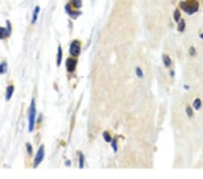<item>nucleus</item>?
Wrapping results in <instances>:
<instances>
[{"mask_svg": "<svg viewBox=\"0 0 203 179\" xmlns=\"http://www.w3.org/2000/svg\"><path fill=\"white\" fill-rule=\"evenodd\" d=\"M185 26H186V25H185V21H184L183 19H181V21L180 22V25L178 26V31L180 32V33L183 32L184 29H185Z\"/></svg>", "mask_w": 203, "mask_h": 179, "instance_id": "nucleus-14", "label": "nucleus"}, {"mask_svg": "<svg viewBox=\"0 0 203 179\" xmlns=\"http://www.w3.org/2000/svg\"><path fill=\"white\" fill-rule=\"evenodd\" d=\"M39 11H40V7H39V6H36L35 9H34V11H33V20H32V23H33V24H35V22L37 21V17H38Z\"/></svg>", "mask_w": 203, "mask_h": 179, "instance_id": "nucleus-10", "label": "nucleus"}, {"mask_svg": "<svg viewBox=\"0 0 203 179\" xmlns=\"http://www.w3.org/2000/svg\"><path fill=\"white\" fill-rule=\"evenodd\" d=\"M14 91H15L14 86H8L6 88V92H5V99H6V101L11 99V97H12V95L14 93Z\"/></svg>", "mask_w": 203, "mask_h": 179, "instance_id": "nucleus-6", "label": "nucleus"}, {"mask_svg": "<svg viewBox=\"0 0 203 179\" xmlns=\"http://www.w3.org/2000/svg\"><path fill=\"white\" fill-rule=\"evenodd\" d=\"M44 146L42 145V146L39 148V149H38V151H37V154H36V156H35V158H34L33 167H34V168L37 167V166L42 163V161L44 160Z\"/></svg>", "mask_w": 203, "mask_h": 179, "instance_id": "nucleus-3", "label": "nucleus"}, {"mask_svg": "<svg viewBox=\"0 0 203 179\" xmlns=\"http://www.w3.org/2000/svg\"><path fill=\"white\" fill-rule=\"evenodd\" d=\"M35 117H36V108H35V101L33 99L29 109V123H28V130L32 132L34 129L35 125Z\"/></svg>", "mask_w": 203, "mask_h": 179, "instance_id": "nucleus-2", "label": "nucleus"}, {"mask_svg": "<svg viewBox=\"0 0 203 179\" xmlns=\"http://www.w3.org/2000/svg\"><path fill=\"white\" fill-rule=\"evenodd\" d=\"M72 2L76 8H79L81 6V0H72Z\"/></svg>", "mask_w": 203, "mask_h": 179, "instance_id": "nucleus-18", "label": "nucleus"}, {"mask_svg": "<svg viewBox=\"0 0 203 179\" xmlns=\"http://www.w3.org/2000/svg\"><path fill=\"white\" fill-rule=\"evenodd\" d=\"M26 148H27V151H28V153L31 155V154H32V152H33V149H32V146H31V145H30L29 143H27V144H26Z\"/></svg>", "mask_w": 203, "mask_h": 179, "instance_id": "nucleus-21", "label": "nucleus"}, {"mask_svg": "<svg viewBox=\"0 0 203 179\" xmlns=\"http://www.w3.org/2000/svg\"><path fill=\"white\" fill-rule=\"evenodd\" d=\"M135 73H136L137 76L140 77V78H143V76H144V73H143V71L140 67H137L135 69Z\"/></svg>", "mask_w": 203, "mask_h": 179, "instance_id": "nucleus-16", "label": "nucleus"}, {"mask_svg": "<svg viewBox=\"0 0 203 179\" xmlns=\"http://www.w3.org/2000/svg\"><path fill=\"white\" fill-rule=\"evenodd\" d=\"M180 7L186 14L192 15L196 13L199 9V2L197 0H187L185 2L180 3Z\"/></svg>", "mask_w": 203, "mask_h": 179, "instance_id": "nucleus-1", "label": "nucleus"}, {"mask_svg": "<svg viewBox=\"0 0 203 179\" xmlns=\"http://www.w3.org/2000/svg\"><path fill=\"white\" fill-rule=\"evenodd\" d=\"M173 18H174V21L175 22H179L180 19V13L179 11V9H175L174 13H173Z\"/></svg>", "mask_w": 203, "mask_h": 179, "instance_id": "nucleus-13", "label": "nucleus"}, {"mask_svg": "<svg viewBox=\"0 0 203 179\" xmlns=\"http://www.w3.org/2000/svg\"><path fill=\"white\" fill-rule=\"evenodd\" d=\"M195 53H196V51H195L194 47H191V48H190V54L192 55V56H194Z\"/></svg>", "mask_w": 203, "mask_h": 179, "instance_id": "nucleus-22", "label": "nucleus"}, {"mask_svg": "<svg viewBox=\"0 0 203 179\" xmlns=\"http://www.w3.org/2000/svg\"><path fill=\"white\" fill-rule=\"evenodd\" d=\"M6 71H7V63L5 62L1 63V64H0V74L5 73Z\"/></svg>", "mask_w": 203, "mask_h": 179, "instance_id": "nucleus-11", "label": "nucleus"}, {"mask_svg": "<svg viewBox=\"0 0 203 179\" xmlns=\"http://www.w3.org/2000/svg\"><path fill=\"white\" fill-rule=\"evenodd\" d=\"M163 63H164V65H165L166 67H169V66L172 64V60H171V58H170L168 55H166V54H163Z\"/></svg>", "mask_w": 203, "mask_h": 179, "instance_id": "nucleus-8", "label": "nucleus"}, {"mask_svg": "<svg viewBox=\"0 0 203 179\" xmlns=\"http://www.w3.org/2000/svg\"><path fill=\"white\" fill-rule=\"evenodd\" d=\"M10 31H8L7 29L4 28V27H0V39H5V37H7L9 35Z\"/></svg>", "mask_w": 203, "mask_h": 179, "instance_id": "nucleus-7", "label": "nucleus"}, {"mask_svg": "<svg viewBox=\"0 0 203 179\" xmlns=\"http://www.w3.org/2000/svg\"><path fill=\"white\" fill-rule=\"evenodd\" d=\"M186 113H187V115L189 116V117H192L193 116V111H192V109L191 108V107H187L186 108Z\"/></svg>", "mask_w": 203, "mask_h": 179, "instance_id": "nucleus-19", "label": "nucleus"}, {"mask_svg": "<svg viewBox=\"0 0 203 179\" xmlns=\"http://www.w3.org/2000/svg\"><path fill=\"white\" fill-rule=\"evenodd\" d=\"M84 167V156L82 154L79 155V168Z\"/></svg>", "mask_w": 203, "mask_h": 179, "instance_id": "nucleus-17", "label": "nucleus"}, {"mask_svg": "<svg viewBox=\"0 0 203 179\" xmlns=\"http://www.w3.org/2000/svg\"><path fill=\"white\" fill-rule=\"evenodd\" d=\"M112 148H113V149H114V152H117V140L116 139H114L112 142Z\"/></svg>", "mask_w": 203, "mask_h": 179, "instance_id": "nucleus-20", "label": "nucleus"}, {"mask_svg": "<svg viewBox=\"0 0 203 179\" xmlns=\"http://www.w3.org/2000/svg\"><path fill=\"white\" fill-rule=\"evenodd\" d=\"M76 60H74V59H72V58L67 59V61H66V68H67L68 72H70V73H71V72H73L74 69H75V67H76Z\"/></svg>", "mask_w": 203, "mask_h": 179, "instance_id": "nucleus-5", "label": "nucleus"}, {"mask_svg": "<svg viewBox=\"0 0 203 179\" xmlns=\"http://www.w3.org/2000/svg\"><path fill=\"white\" fill-rule=\"evenodd\" d=\"M80 52V44L79 41H73L70 47V53L72 55L78 56Z\"/></svg>", "mask_w": 203, "mask_h": 179, "instance_id": "nucleus-4", "label": "nucleus"}, {"mask_svg": "<svg viewBox=\"0 0 203 179\" xmlns=\"http://www.w3.org/2000/svg\"><path fill=\"white\" fill-rule=\"evenodd\" d=\"M61 59H62V50H61V46H59L58 47V56H57V65L58 66L61 65Z\"/></svg>", "mask_w": 203, "mask_h": 179, "instance_id": "nucleus-9", "label": "nucleus"}, {"mask_svg": "<svg viewBox=\"0 0 203 179\" xmlns=\"http://www.w3.org/2000/svg\"><path fill=\"white\" fill-rule=\"evenodd\" d=\"M200 36H201V38H202V39H203V34H201Z\"/></svg>", "mask_w": 203, "mask_h": 179, "instance_id": "nucleus-23", "label": "nucleus"}, {"mask_svg": "<svg viewBox=\"0 0 203 179\" xmlns=\"http://www.w3.org/2000/svg\"><path fill=\"white\" fill-rule=\"evenodd\" d=\"M103 138H104V139H105V141L106 142H111L112 141V138H111V137H110V134L107 132V131H105L104 133H103Z\"/></svg>", "mask_w": 203, "mask_h": 179, "instance_id": "nucleus-12", "label": "nucleus"}, {"mask_svg": "<svg viewBox=\"0 0 203 179\" xmlns=\"http://www.w3.org/2000/svg\"><path fill=\"white\" fill-rule=\"evenodd\" d=\"M193 106L196 109H200L201 107V101L200 99H196L193 102Z\"/></svg>", "mask_w": 203, "mask_h": 179, "instance_id": "nucleus-15", "label": "nucleus"}]
</instances>
